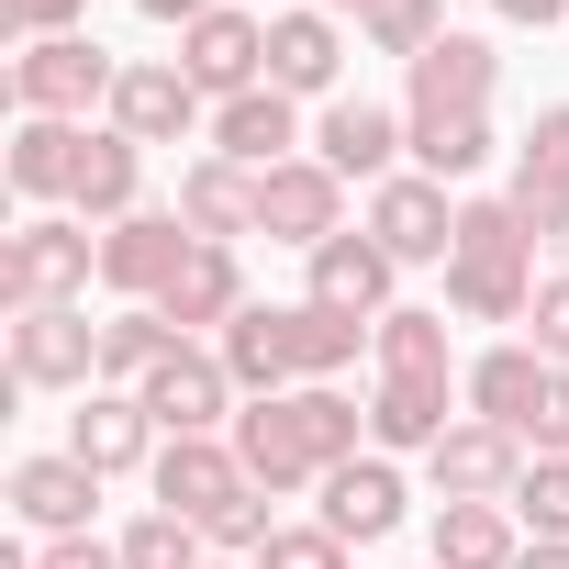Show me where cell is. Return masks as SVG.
Listing matches in <instances>:
<instances>
[{
  "instance_id": "20",
  "label": "cell",
  "mask_w": 569,
  "mask_h": 569,
  "mask_svg": "<svg viewBox=\"0 0 569 569\" xmlns=\"http://www.w3.org/2000/svg\"><path fill=\"white\" fill-rule=\"evenodd\" d=\"M79 168H90V123H12V157H0V179H12L23 212H68L79 201Z\"/></svg>"
},
{
  "instance_id": "48",
  "label": "cell",
  "mask_w": 569,
  "mask_h": 569,
  "mask_svg": "<svg viewBox=\"0 0 569 569\" xmlns=\"http://www.w3.org/2000/svg\"><path fill=\"white\" fill-rule=\"evenodd\" d=\"M313 12H336V23H369V12H380V0H313Z\"/></svg>"
},
{
  "instance_id": "13",
  "label": "cell",
  "mask_w": 569,
  "mask_h": 569,
  "mask_svg": "<svg viewBox=\"0 0 569 569\" xmlns=\"http://www.w3.org/2000/svg\"><path fill=\"white\" fill-rule=\"evenodd\" d=\"M491 90H502V46H491V34H447L436 57H413V68H402V112H413V123L491 112Z\"/></svg>"
},
{
  "instance_id": "18",
  "label": "cell",
  "mask_w": 569,
  "mask_h": 569,
  "mask_svg": "<svg viewBox=\"0 0 569 569\" xmlns=\"http://www.w3.org/2000/svg\"><path fill=\"white\" fill-rule=\"evenodd\" d=\"M157 413L134 402V391H79V413H68V458L79 469H101V480H134V469H157Z\"/></svg>"
},
{
  "instance_id": "40",
  "label": "cell",
  "mask_w": 569,
  "mask_h": 569,
  "mask_svg": "<svg viewBox=\"0 0 569 569\" xmlns=\"http://www.w3.org/2000/svg\"><path fill=\"white\" fill-rule=\"evenodd\" d=\"M201 536H212V558H257V547L279 536V513H268V491H246V502H223Z\"/></svg>"
},
{
  "instance_id": "39",
  "label": "cell",
  "mask_w": 569,
  "mask_h": 569,
  "mask_svg": "<svg viewBox=\"0 0 569 569\" xmlns=\"http://www.w3.org/2000/svg\"><path fill=\"white\" fill-rule=\"evenodd\" d=\"M0 34H12V57L46 34H90V0H0Z\"/></svg>"
},
{
  "instance_id": "38",
  "label": "cell",
  "mask_w": 569,
  "mask_h": 569,
  "mask_svg": "<svg viewBox=\"0 0 569 569\" xmlns=\"http://www.w3.org/2000/svg\"><path fill=\"white\" fill-rule=\"evenodd\" d=\"M257 569H358V547H347L336 525H279V536L257 547Z\"/></svg>"
},
{
  "instance_id": "44",
  "label": "cell",
  "mask_w": 569,
  "mask_h": 569,
  "mask_svg": "<svg viewBox=\"0 0 569 569\" xmlns=\"http://www.w3.org/2000/svg\"><path fill=\"white\" fill-rule=\"evenodd\" d=\"M34 569H123V547H101V536H46Z\"/></svg>"
},
{
  "instance_id": "29",
  "label": "cell",
  "mask_w": 569,
  "mask_h": 569,
  "mask_svg": "<svg viewBox=\"0 0 569 569\" xmlns=\"http://www.w3.org/2000/svg\"><path fill=\"white\" fill-rule=\"evenodd\" d=\"M79 223H123V212H146V146L134 134H112V123H90V168H79V201H68Z\"/></svg>"
},
{
  "instance_id": "26",
  "label": "cell",
  "mask_w": 569,
  "mask_h": 569,
  "mask_svg": "<svg viewBox=\"0 0 569 569\" xmlns=\"http://www.w3.org/2000/svg\"><path fill=\"white\" fill-rule=\"evenodd\" d=\"M157 313H168L179 336H201V347H212V336L246 313V257H234V246H190V268L168 279V302H157Z\"/></svg>"
},
{
  "instance_id": "32",
  "label": "cell",
  "mask_w": 569,
  "mask_h": 569,
  "mask_svg": "<svg viewBox=\"0 0 569 569\" xmlns=\"http://www.w3.org/2000/svg\"><path fill=\"white\" fill-rule=\"evenodd\" d=\"M279 325H291V369H302V380H347V369L369 358V325H347V313H325V302H279Z\"/></svg>"
},
{
  "instance_id": "46",
  "label": "cell",
  "mask_w": 569,
  "mask_h": 569,
  "mask_svg": "<svg viewBox=\"0 0 569 569\" xmlns=\"http://www.w3.org/2000/svg\"><path fill=\"white\" fill-rule=\"evenodd\" d=\"M491 12H502L513 34H547V23H569V0H491Z\"/></svg>"
},
{
  "instance_id": "35",
  "label": "cell",
  "mask_w": 569,
  "mask_h": 569,
  "mask_svg": "<svg viewBox=\"0 0 569 569\" xmlns=\"http://www.w3.org/2000/svg\"><path fill=\"white\" fill-rule=\"evenodd\" d=\"M447 34H458V23H447V0H380V12L358 23V46H369V57H402V68L436 57Z\"/></svg>"
},
{
  "instance_id": "50",
  "label": "cell",
  "mask_w": 569,
  "mask_h": 569,
  "mask_svg": "<svg viewBox=\"0 0 569 569\" xmlns=\"http://www.w3.org/2000/svg\"><path fill=\"white\" fill-rule=\"evenodd\" d=\"M268 12H291V0H268Z\"/></svg>"
},
{
  "instance_id": "43",
  "label": "cell",
  "mask_w": 569,
  "mask_h": 569,
  "mask_svg": "<svg viewBox=\"0 0 569 569\" xmlns=\"http://www.w3.org/2000/svg\"><path fill=\"white\" fill-rule=\"evenodd\" d=\"M513 157H536V168H569V101H547L536 123H525V146Z\"/></svg>"
},
{
  "instance_id": "42",
  "label": "cell",
  "mask_w": 569,
  "mask_h": 569,
  "mask_svg": "<svg viewBox=\"0 0 569 569\" xmlns=\"http://www.w3.org/2000/svg\"><path fill=\"white\" fill-rule=\"evenodd\" d=\"M525 447H536V458H569V369H547V402H536Z\"/></svg>"
},
{
  "instance_id": "37",
  "label": "cell",
  "mask_w": 569,
  "mask_h": 569,
  "mask_svg": "<svg viewBox=\"0 0 569 569\" xmlns=\"http://www.w3.org/2000/svg\"><path fill=\"white\" fill-rule=\"evenodd\" d=\"M513 212L536 223V246H558V234H569V168H536V157H513Z\"/></svg>"
},
{
  "instance_id": "19",
  "label": "cell",
  "mask_w": 569,
  "mask_h": 569,
  "mask_svg": "<svg viewBox=\"0 0 569 569\" xmlns=\"http://www.w3.org/2000/svg\"><path fill=\"white\" fill-rule=\"evenodd\" d=\"M402 513H413V491H402V458H347V469H325V513L313 525H336L347 547H391L402 536Z\"/></svg>"
},
{
  "instance_id": "49",
  "label": "cell",
  "mask_w": 569,
  "mask_h": 569,
  "mask_svg": "<svg viewBox=\"0 0 569 569\" xmlns=\"http://www.w3.org/2000/svg\"><path fill=\"white\" fill-rule=\"evenodd\" d=\"M212 569H257V558H212Z\"/></svg>"
},
{
  "instance_id": "10",
  "label": "cell",
  "mask_w": 569,
  "mask_h": 569,
  "mask_svg": "<svg viewBox=\"0 0 569 569\" xmlns=\"http://www.w3.org/2000/svg\"><path fill=\"white\" fill-rule=\"evenodd\" d=\"M257 234H268V246H302V257H313L325 234H347V179H336V168L302 146L291 168H268V179H257Z\"/></svg>"
},
{
  "instance_id": "47",
  "label": "cell",
  "mask_w": 569,
  "mask_h": 569,
  "mask_svg": "<svg viewBox=\"0 0 569 569\" xmlns=\"http://www.w3.org/2000/svg\"><path fill=\"white\" fill-rule=\"evenodd\" d=\"M513 569H569V536H525V558Z\"/></svg>"
},
{
  "instance_id": "11",
  "label": "cell",
  "mask_w": 569,
  "mask_h": 569,
  "mask_svg": "<svg viewBox=\"0 0 569 569\" xmlns=\"http://www.w3.org/2000/svg\"><path fill=\"white\" fill-rule=\"evenodd\" d=\"M369 234H380L402 268H447V246H458V190L425 179V168H402V179L369 190Z\"/></svg>"
},
{
  "instance_id": "28",
  "label": "cell",
  "mask_w": 569,
  "mask_h": 569,
  "mask_svg": "<svg viewBox=\"0 0 569 569\" xmlns=\"http://www.w3.org/2000/svg\"><path fill=\"white\" fill-rule=\"evenodd\" d=\"M425 558L436 569H513L525 558V525H513V502H436Z\"/></svg>"
},
{
  "instance_id": "5",
  "label": "cell",
  "mask_w": 569,
  "mask_h": 569,
  "mask_svg": "<svg viewBox=\"0 0 569 569\" xmlns=\"http://www.w3.org/2000/svg\"><path fill=\"white\" fill-rule=\"evenodd\" d=\"M190 223H179V201H146V212H123V223H101V291L112 302H168V279L190 268Z\"/></svg>"
},
{
  "instance_id": "27",
  "label": "cell",
  "mask_w": 569,
  "mask_h": 569,
  "mask_svg": "<svg viewBox=\"0 0 569 569\" xmlns=\"http://www.w3.org/2000/svg\"><path fill=\"white\" fill-rule=\"evenodd\" d=\"M212 358L234 369V391L246 402H279V391H302V369H291V325H279V302H246L223 336H212Z\"/></svg>"
},
{
  "instance_id": "6",
  "label": "cell",
  "mask_w": 569,
  "mask_h": 569,
  "mask_svg": "<svg viewBox=\"0 0 569 569\" xmlns=\"http://www.w3.org/2000/svg\"><path fill=\"white\" fill-rule=\"evenodd\" d=\"M112 134H134L146 157L157 146H190V134H212V101L190 90V68L179 57H123V90H112V112H101Z\"/></svg>"
},
{
  "instance_id": "12",
  "label": "cell",
  "mask_w": 569,
  "mask_h": 569,
  "mask_svg": "<svg viewBox=\"0 0 569 569\" xmlns=\"http://www.w3.org/2000/svg\"><path fill=\"white\" fill-rule=\"evenodd\" d=\"M525 436H502V425H480V413H458L447 436H436V458H425V480H436V502H513V480H525Z\"/></svg>"
},
{
  "instance_id": "14",
  "label": "cell",
  "mask_w": 569,
  "mask_h": 569,
  "mask_svg": "<svg viewBox=\"0 0 569 569\" xmlns=\"http://www.w3.org/2000/svg\"><path fill=\"white\" fill-rule=\"evenodd\" d=\"M313 157L336 168V179H402V157H413V112H391V101H325V123H313Z\"/></svg>"
},
{
  "instance_id": "23",
  "label": "cell",
  "mask_w": 569,
  "mask_h": 569,
  "mask_svg": "<svg viewBox=\"0 0 569 569\" xmlns=\"http://www.w3.org/2000/svg\"><path fill=\"white\" fill-rule=\"evenodd\" d=\"M90 502H101V469H79L68 447L12 458V513L34 525V547H46V536H90Z\"/></svg>"
},
{
  "instance_id": "30",
  "label": "cell",
  "mask_w": 569,
  "mask_h": 569,
  "mask_svg": "<svg viewBox=\"0 0 569 569\" xmlns=\"http://www.w3.org/2000/svg\"><path fill=\"white\" fill-rule=\"evenodd\" d=\"M369 358L380 380H447V302H391L369 325Z\"/></svg>"
},
{
  "instance_id": "51",
  "label": "cell",
  "mask_w": 569,
  "mask_h": 569,
  "mask_svg": "<svg viewBox=\"0 0 569 569\" xmlns=\"http://www.w3.org/2000/svg\"><path fill=\"white\" fill-rule=\"evenodd\" d=\"M425 569H436V558H425Z\"/></svg>"
},
{
  "instance_id": "16",
  "label": "cell",
  "mask_w": 569,
  "mask_h": 569,
  "mask_svg": "<svg viewBox=\"0 0 569 569\" xmlns=\"http://www.w3.org/2000/svg\"><path fill=\"white\" fill-rule=\"evenodd\" d=\"M347 23L313 12V0H291V12H268V90H291V101H347Z\"/></svg>"
},
{
  "instance_id": "9",
  "label": "cell",
  "mask_w": 569,
  "mask_h": 569,
  "mask_svg": "<svg viewBox=\"0 0 569 569\" xmlns=\"http://www.w3.org/2000/svg\"><path fill=\"white\" fill-rule=\"evenodd\" d=\"M391 279H402V257L358 223V234H325V246L302 257V302H325V313H347V325H380V313H391Z\"/></svg>"
},
{
  "instance_id": "8",
  "label": "cell",
  "mask_w": 569,
  "mask_h": 569,
  "mask_svg": "<svg viewBox=\"0 0 569 569\" xmlns=\"http://www.w3.org/2000/svg\"><path fill=\"white\" fill-rule=\"evenodd\" d=\"M179 68H190L201 101H246V90H268V12H246V0L201 12V23L179 34Z\"/></svg>"
},
{
  "instance_id": "24",
  "label": "cell",
  "mask_w": 569,
  "mask_h": 569,
  "mask_svg": "<svg viewBox=\"0 0 569 569\" xmlns=\"http://www.w3.org/2000/svg\"><path fill=\"white\" fill-rule=\"evenodd\" d=\"M458 391H469V413H480V425L525 436V425H536V402H547V358H536L525 336H502V347H480V358L458 369Z\"/></svg>"
},
{
  "instance_id": "2",
  "label": "cell",
  "mask_w": 569,
  "mask_h": 569,
  "mask_svg": "<svg viewBox=\"0 0 569 569\" xmlns=\"http://www.w3.org/2000/svg\"><path fill=\"white\" fill-rule=\"evenodd\" d=\"M90 279H101V223H79V212H23L0 234V302L12 313L90 302Z\"/></svg>"
},
{
  "instance_id": "45",
  "label": "cell",
  "mask_w": 569,
  "mask_h": 569,
  "mask_svg": "<svg viewBox=\"0 0 569 569\" xmlns=\"http://www.w3.org/2000/svg\"><path fill=\"white\" fill-rule=\"evenodd\" d=\"M134 12H146V23H157V34H190V23H201V12H223V0H134Z\"/></svg>"
},
{
  "instance_id": "41",
  "label": "cell",
  "mask_w": 569,
  "mask_h": 569,
  "mask_svg": "<svg viewBox=\"0 0 569 569\" xmlns=\"http://www.w3.org/2000/svg\"><path fill=\"white\" fill-rule=\"evenodd\" d=\"M525 325H536L525 347H536L547 369H569V268H547V279H536V313H525Z\"/></svg>"
},
{
  "instance_id": "1",
  "label": "cell",
  "mask_w": 569,
  "mask_h": 569,
  "mask_svg": "<svg viewBox=\"0 0 569 569\" xmlns=\"http://www.w3.org/2000/svg\"><path fill=\"white\" fill-rule=\"evenodd\" d=\"M447 313H458V325H525V313H536V223L513 212V190H469V201H458Z\"/></svg>"
},
{
  "instance_id": "4",
  "label": "cell",
  "mask_w": 569,
  "mask_h": 569,
  "mask_svg": "<svg viewBox=\"0 0 569 569\" xmlns=\"http://www.w3.org/2000/svg\"><path fill=\"white\" fill-rule=\"evenodd\" d=\"M146 413H157V436H234V413H246V391H234V369L201 347V336H179L168 358H157V380L134 391Z\"/></svg>"
},
{
  "instance_id": "31",
  "label": "cell",
  "mask_w": 569,
  "mask_h": 569,
  "mask_svg": "<svg viewBox=\"0 0 569 569\" xmlns=\"http://www.w3.org/2000/svg\"><path fill=\"white\" fill-rule=\"evenodd\" d=\"M168 347H179V325H168L157 302H123V313L101 325V391H146Z\"/></svg>"
},
{
  "instance_id": "25",
  "label": "cell",
  "mask_w": 569,
  "mask_h": 569,
  "mask_svg": "<svg viewBox=\"0 0 569 569\" xmlns=\"http://www.w3.org/2000/svg\"><path fill=\"white\" fill-rule=\"evenodd\" d=\"M179 223L201 234V246H234V234H257V168H234V157H190L179 168Z\"/></svg>"
},
{
  "instance_id": "21",
  "label": "cell",
  "mask_w": 569,
  "mask_h": 569,
  "mask_svg": "<svg viewBox=\"0 0 569 569\" xmlns=\"http://www.w3.org/2000/svg\"><path fill=\"white\" fill-rule=\"evenodd\" d=\"M212 157H234V168H291L302 157V101L291 90H246V101H212V134H201Z\"/></svg>"
},
{
  "instance_id": "17",
  "label": "cell",
  "mask_w": 569,
  "mask_h": 569,
  "mask_svg": "<svg viewBox=\"0 0 569 569\" xmlns=\"http://www.w3.org/2000/svg\"><path fill=\"white\" fill-rule=\"evenodd\" d=\"M234 458H246V480H257L268 502H291V491H325V458H313V436H302L291 391H279V402H246V413H234Z\"/></svg>"
},
{
  "instance_id": "33",
  "label": "cell",
  "mask_w": 569,
  "mask_h": 569,
  "mask_svg": "<svg viewBox=\"0 0 569 569\" xmlns=\"http://www.w3.org/2000/svg\"><path fill=\"white\" fill-rule=\"evenodd\" d=\"M491 157H502L491 112H447V123H413V168H425V179H447V190H458V179H480Z\"/></svg>"
},
{
  "instance_id": "7",
  "label": "cell",
  "mask_w": 569,
  "mask_h": 569,
  "mask_svg": "<svg viewBox=\"0 0 569 569\" xmlns=\"http://www.w3.org/2000/svg\"><path fill=\"white\" fill-rule=\"evenodd\" d=\"M12 391H101V325H90V302L12 313Z\"/></svg>"
},
{
  "instance_id": "15",
  "label": "cell",
  "mask_w": 569,
  "mask_h": 569,
  "mask_svg": "<svg viewBox=\"0 0 569 569\" xmlns=\"http://www.w3.org/2000/svg\"><path fill=\"white\" fill-rule=\"evenodd\" d=\"M157 513H190V525H212L223 502H246L257 480H246V458H234V436H168L157 447Z\"/></svg>"
},
{
  "instance_id": "34",
  "label": "cell",
  "mask_w": 569,
  "mask_h": 569,
  "mask_svg": "<svg viewBox=\"0 0 569 569\" xmlns=\"http://www.w3.org/2000/svg\"><path fill=\"white\" fill-rule=\"evenodd\" d=\"M112 547H123V569H212V536H201L190 513H157V502H146Z\"/></svg>"
},
{
  "instance_id": "22",
  "label": "cell",
  "mask_w": 569,
  "mask_h": 569,
  "mask_svg": "<svg viewBox=\"0 0 569 569\" xmlns=\"http://www.w3.org/2000/svg\"><path fill=\"white\" fill-rule=\"evenodd\" d=\"M469 413V391L458 380H380L369 391V447L380 458H436V436Z\"/></svg>"
},
{
  "instance_id": "36",
  "label": "cell",
  "mask_w": 569,
  "mask_h": 569,
  "mask_svg": "<svg viewBox=\"0 0 569 569\" xmlns=\"http://www.w3.org/2000/svg\"><path fill=\"white\" fill-rule=\"evenodd\" d=\"M513 525H525V536H569V458H525V480H513Z\"/></svg>"
},
{
  "instance_id": "3",
  "label": "cell",
  "mask_w": 569,
  "mask_h": 569,
  "mask_svg": "<svg viewBox=\"0 0 569 569\" xmlns=\"http://www.w3.org/2000/svg\"><path fill=\"white\" fill-rule=\"evenodd\" d=\"M112 90H123V57L101 34H46L12 57V112H34V123H90V112H112Z\"/></svg>"
}]
</instances>
